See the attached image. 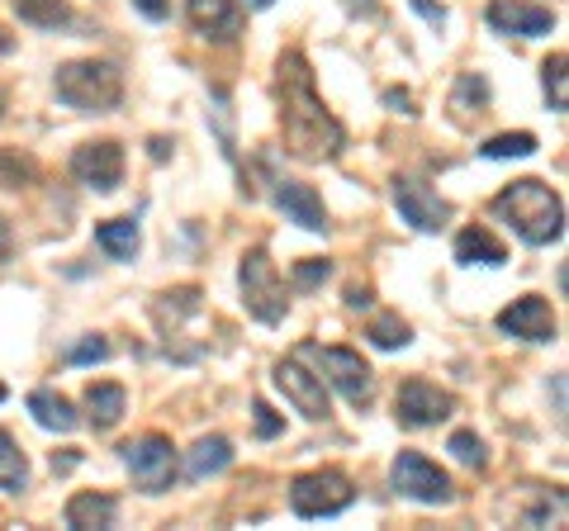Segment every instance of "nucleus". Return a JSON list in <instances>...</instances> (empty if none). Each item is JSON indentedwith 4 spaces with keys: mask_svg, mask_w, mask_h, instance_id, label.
<instances>
[{
    "mask_svg": "<svg viewBox=\"0 0 569 531\" xmlns=\"http://www.w3.org/2000/svg\"><path fill=\"white\" fill-rule=\"evenodd\" d=\"M71 176H77L81 186L100 190V194L119 190V181H123V148L119 143H86V148H77V157H71Z\"/></svg>",
    "mask_w": 569,
    "mask_h": 531,
    "instance_id": "9b49d317",
    "label": "nucleus"
},
{
    "mask_svg": "<svg viewBox=\"0 0 569 531\" xmlns=\"http://www.w3.org/2000/svg\"><path fill=\"white\" fill-rule=\"evenodd\" d=\"M413 10H418V14H422V20L432 24V29H441V24H447V10H441V6H432V0H413Z\"/></svg>",
    "mask_w": 569,
    "mask_h": 531,
    "instance_id": "72a5a7b5",
    "label": "nucleus"
},
{
    "mask_svg": "<svg viewBox=\"0 0 569 531\" xmlns=\"http://www.w3.org/2000/svg\"><path fill=\"white\" fill-rule=\"evenodd\" d=\"M498 328H503L508 338H522V342H550V338H556V313H550L546 299L527 294L512 309L498 313Z\"/></svg>",
    "mask_w": 569,
    "mask_h": 531,
    "instance_id": "ddd939ff",
    "label": "nucleus"
},
{
    "mask_svg": "<svg viewBox=\"0 0 569 531\" xmlns=\"http://www.w3.org/2000/svg\"><path fill=\"white\" fill-rule=\"evenodd\" d=\"M276 209L290 223L305 228V233H328V209L313 194V186H305V181H280L276 186Z\"/></svg>",
    "mask_w": 569,
    "mask_h": 531,
    "instance_id": "dca6fc26",
    "label": "nucleus"
},
{
    "mask_svg": "<svg viewBox=\"0 0 569 531\" xmlns=\"http://www.w3.org/2000/svg\"><path fill=\"white\" fill-rule=\"evenodd\" d=\"M228 465H233V441L204 437V441H194L190 455H186V480H209V474H219Z\"/></svg>",
    "mask_w": 569,
    "mask_h": 531,
    "instance_id": "f3484780",
    "label": "nucleus"
},
{
    "mask_svg": "<svg viewBox=\"0 0 569 531\" xmlns=\"http://www.w3.org/2000/svg\"><path fill=\"white\" fill-rule=\"evenodd\" d=\"M96 242H100L104 257L133 261L138 257V223L133 219H104V223H96Z\"/></svg>",
    "mask_w": 569,
    "mask_h": 531,
    "instance_id": "5701e85b",
    "label": "nucleus"
},
{
    "mask_svg": "<svg viewBox=\"0 0 569 531\" xmlns=\"http://www.w3.org/2000/svg\"><path fill=\"white\" fill-rule=\"evenodd\" d=\"M123 451V465L133 470V480L142 493H167L171 480H176V447L162 437V432H148V437H138L129 441V447H119Z\"/></svg>",
    "mask_w": 569,
    "mask_h": 531,
    "instance_id": "6e6552de",
    "label": "nucleus"
},
{
    "mask_svg": "<svg viewBox=\"0 0 569 531\" xmlns=\"http://www.w3.org/2000/svg\"><path fill=\"white\" fill-rule=\"evenodd\" d=\"M247 6H252V10H266V6H276V0H247Z\"/></svg>",
    "mask_w": 569,
    "mask_h": 531,
    "instance_id": "ea45409f",
    "label": "nucleus"
},
{
    "mask_svg": "<svg viewBox=\"0 0 569 531\" xmlns=\"http://www.w3.org/2000/svg\"><path fill=\"white\" fill-rule=\"evenodd\" d=\"M347 304H351V309H366V304H370V290H351Z\"/></svg>",
    "mask_w": 569,
    "mask_h": 531,
    "instance_id": "58836bf2",
    "label": "nucleus"
},
{
    "mask_svg": "<svg viewBox=\"0 0 569 531\" xmlns=\"http://www.w3.org/2000/svg\"><path fill=\"white\" fill-rule=\"evenodd\" d=\"M104 357H110V342H104V338H86L81 347L67 351L71 365H91V361H104Z\"/></svg>",
    "mask_w": 569,
    "mask_h": 531,
    "instance_id": "2f4dec72",
    "label": "nucleus"
},
{
    "mask_svg": "<svg viewBox=\"0 0 569 531\" xmlns=\"http://www.w3.org/2000/svg\"><path fill=\"white\" fill-rule=\"evenodd\" d=\"M342 6L351 14H366V20H376V14H380V0H342Z\"/></svg>",
    "mask_w": 569,
    "mask_h": 531,
    "instance_id": "c9c22d12",
    "label": "nucleus"
},
{
    "mask_svg": "<svg viewBox=\"0 0 569 531\" xmlns=\"http://www.w3.org/2000/svg\"><path fill=\"white\" fill-rule=\"evenodd\" d=\"M10 252H14V233H10V223L0 219V266L10 261Z\"/></svg>",
    "mask_w": 569,
    "mask_h": 531,
    "instance_id": "e433bc0d",
    "label": "nucleus"
},
{
    "mask_svg": "<svg viewBox=\"0 0 569 531\" xmlns=\"http://www.w3.org/2000/svg\"><path fill=\"white\" fill-rule=\"evenodd\" d=\"M356 499V489L342 470H313V474H299L290 484V508L295 518H337V512H347Z\"/></svg>",
    "mask_w": 569,
    "mask_h": 531,
    "instance_id": "39448f33",
    "label": "nucleus"
},
{
    "mask_svg": "<svg viewBox=\"0 0 569 531\" xmlns=\"http://www.w3.org/2000/svg\"><path fill=\"white\" fill-rule=\"evenodd\" d=\"M123 403H129V394H123L119 384H91L86 389V418H91L96 432L114 428V422L123 418Z\"/></svg>",
    "mask_w": 569,
    "mask_h": 531,
    "instance_id": "412c9836",
    "label": "nucleus"
},
{
    "mask_svg": "<svg viewBox=\"0 0 569 531\" xmlns=\"http://www.w3.org/2000/svg\"><path fill=\"white\" fill-rule=\"evenodd\" d=\"M305 357L318 361V370L328 375V384L342 389V399L356 403V409H370L376 399V370L361 361V351H347V347H313L305 342Z\"/></svg>",
    "mask_w": 569,
    "mask_h": 531,
    "instance_id": "20e7f679",
    "label": "nucleus"
},
{
    "mask_svg": "<svg viewBox=\"0 0 569 531\" xmlns=\"http://www.w3.org/2000/svg\"><path fill=\"white\" fill-rule=\"evenodd\" d=\"M451 110H456V123H475L479 114H489V81L479 72H466L451 91Z\"/></svg>",
    "mask_w": 569,
    "mask_h": 531,
    "instance_id": "4be33fe9",
    "label": "nucleus"
},
{
    "mask_svg": "<svg viewBox=\"0 0 569 531\" xmlns=\"http://www.w3.org/2000/svg\"><path fill=\"white\" fill-rule=\"evenodd\" d=\"M0 52H10V39H0Z\"/></svg>",
    "mask_w": 569,
    "mask_h": 531,
    "instance_id": "79ce46f5",
    "label": "nucleus"
},
{
    "mask_svg": "<svg viewBox=\"0 0 569 531\" xmlns=\"http://www.w3.org/2000/svg\"><path fill=\"white\" fill-rule=\"evenodd\" d=\"M52 91H58V100L67 104V110L110 114L123 100V77H119L114 62H67V67H58Z\"/></svg>",
    "mask_w": 569,
    "mask_h": 531,
    "instance_id": "7ed1b4c3",
    "label": "nucleus"
},
{
    "mask_svg": "<svg viewBox=\"0 0 569 531\" xmlns=\"http://www.w3.org/2000/svg\"><path fill=\"white\" fill-rule=\"evenodd\" d=\"M385 104H399L403 114H418L413 110V96H408V91H385Z\"/></svg>",
    "mask_w": 569,
    "mask_h": 531,
    "instance_id": "4c0bfd02",
    "label": "nucleus"
},
{
    "mask_svg": "<svg viewBox=\"0 0 569 531\" xmlns=\"http://www.w3.org/2000/svg\"><path fill=\"white\" fill-rule=\"evenodd\" d=\"M242 299H247V313L261 318V323H280L284 309H290V299H284V285H280V271H276V261L261 252H247L242 257Z\"/></svg>",
    "mask_w": 569,
    "mask_h": 531,
    "instance_id": "0eeeda50",
    "label": "nucleus"
},
{
    "mask_svg": "<svg viewBox=\"0 0 569 531\" xmlns=\"http://www.w3.org/2000/svg\"><path fill=\"white\" fill-rule=\"evenodd\" d=\"M0 489L6 493L29 489V460H24L20 441H14L10 432H0Z\"/></svg>",
    "mask_w": 569,
    "mask_h": 531,
    "instance_id": "393cba45",
    "label": "nucleus"
},
{
    "mask_svg": "<svg viewBox=\"0 0 569 531\" xmlns=\"http://www.w3.org/2000/svg\"><path fill=\"white\" fill-rule=\"evenodd\" d=\"M456 261L460 266H503L508 247L498 242L493 233H485V228H466V233L456 238Z\"/></svg>",
    "mask_w": 569,
    "mask_h": 531,
    "instance_id": "6ab92c4d",
    "label": "nucleus"
},
{
    "mask_svg": "<svg viewBox=\"0 0 569 531\" xmlns=\"http://www.w3.org/2000/svg\"><path fill=\"white\" fill-rule=\"evenodd\" d=\"M447 451H451V455L460 460V465H475V470H479V465H485V441H479L475 432H456Z\"/></svg>",
    "mask_w": 569,
    "mask_h": 531,
    "instance_id": "c756f323",
    "label": "nucleus"
},
{
    "mask_svg": "<svg viewBox=\"0 0 569 531\" xmlns=\"http://www.w3.org/2000/svg\"><path fill=\"white\" fill-rule=\"evenodd\" d=\"M194 309H200V290H194V285L171 290V294H162V304H157V323L171 328L176 318H181V313H194Z\"/></svg>",
    "mask_w": 569,
    "mask_h": 531,
    "instance_id": "bb28decb",
    "label": "nucleus"
},
{
    "mask_svg": "<svg viewBox=\"0 0 569 531\" xmlns=\"http://www.w3.org/2000/svg\"><path fill=\"white\" fill-rule=\"evenodd\" d=\"M186 14H190V29L200 33V39L233 43L242 33V10L233 6V0H190Z\"/></svg>",
    "mask_w": 569,
    "mask_h": 531,
    "instance_id": "2eb2a0df",
    "label": "nucleus"
},
{
    "mask_svg": "<svg viewBox=\"0 0 569 531\" xmlns=\"http://www.w3.org/2000/svg\"><path fill=\"white\" fill-rule=\"evenodd\" d=\"M0 119H6V91H0Z\"/></svg>",
    "mask_w": 569,
    "mask_h": 531,
    "instance_id": "a19ab883",
    "label": "nucleus"
},
{
    "mask_svg": "<svg viewBox=\"0 0 569 531\" xmlns=\"http://www.w3.org/2000/svg\"><path fill=\"white\" fill-rule=\"evenodd\" d=\"M14 14L33 29H71L77 24V14H71L62 0H14Z\"/></svg>",
    "mask_w": 569,
    "mask_h": 531,
    "instance_id": "b1692460",
    "label": "nucleus"
},
{
    "mask_svg": "<svg viewBox=\"0 0 569 531\" xmlns=\"http://www.w3.org/2000/svg\"><path fill=\"white\" fill-rule=\"evenodd\" d=\"M493 214L531 247H550L565 238V200L546 181H512L493 200Z\"/></svg>",
    "mask_w": 569,
    "mask_h": 531,
    "instance_id": "f03ea898",
    "label": "nucleus"
},
{
    "mask_svg": "<svg viewBox=\"0 0 569 531\" xmlns=\"http://www.w3.org/2000/svg\"><path fill=\"white\" fill-rule=\"evenodd\" d=\"M456 413V399L447 389L427 384V380H403L399 384V399H395V418L403 428H437V422H447Z\"/></svg>",
    "mask_w": 569,
    "mask_h": 531,
    "instance_id": "1a4fd4ad",
    "label": "nucleus"
},
{
    "mask_svg": "<svg viewBox=\"0 0 569 531\" xmlns=\"http://www.w3.org/2000/svg\"><path fill=\"white\" fill-rule=\"evenodd\" d=\"M252 413H257V432H261V437H276V432H280V418L271 413V403H261V399H257V403H252Z\"/></svg>",
    "mask_w": 569,
    "mask_h": 531,
    "instance_id": "473e14b6",
    "label": "nucleus"
},
{
    "mask_svg": "<svg viewBox=\"0 0 569 531\" xmlns=\"http://www.w3.org/2000/svg\"><path fill=\"white\" fill-rule=\"evenodd\" d=\"M395 209H399L403 223L418 228V233H437V228L451 219V204L437 200V194L427 190V186L408 181V176H395Z\"/></svg>",
    "mask_w": 569,
    "mask_h": 531,
    "instance_id": "9d476101",
    "label": "nucleus"
},
{
    "mask_svg": "<svg viewBox=\"0 0 569 531\" xmlns=\"http://www.w3.org/2000/svg\"><path fill=\"white\" fill-rule=\"evenodd\" d=\"M133 6H138L142 14H148V20H167V14H171L167 0H133Z\"/></svg>",
    "mask_w": 569,
    "mask_h": 531,
    "instance_id": "f704fd0d",
    "label": "nucleus"
},
{
    "mask_svg": "<svg viewBox=\"0 0 569 531\" xmlns=\"http://www.w3.org/2000/svg\"><path fill=\"white\" fill-rule=\"evenodd\" d=\"M479 152L493 157V162H498V157H531V152H537V138H531V133H498Z\"/></svg>",
    "mask_w": 569,
    "mask_h": 531,
    "instance_id": "cd10ccee",
    "label": "nucleus"
},
{
    "mask_svg": "<svg viewBox=\"0 0 569 531\" xmlns=\"http://www.w3.org/2000/svg\"><path fill=\"white\" fill-rule=\"evenodd\" d=\"M114 518H119V503L110 499V493H77V499L67 503V527H77V531L114 527Z\"/></svg>",
    "mask_w": 569,
    "mask_h": 531,
    "instance_id": "aec40b11",
    "label": "nucleus"
},
{
    "mask_svg": "<svg viewBox=\"0 0 569 531\" xmlns=\"http://www.w3.org/2000/svg\"><path fill=\"white\" fill-rule=\"evenodd\" d=\"M29 413L48 432H77V422H81L77 409H71L62 394H52V389H33V394H29Z\"/></svg>",
    "mask_w": 569,
    "mask_h": 531,
    "instance_id": "a211bd4d",
    "label": "nucleus"
},
{
    "mask_svg": "<svg viewBox=\"0 0 569 531\" xmlns=\"http://www.w3.org/2000/svg\"><path fill=\"white\" fill-rule=\"evenodd\" d=\"M280 133H284V148L305 157V162H332L347 143L342 123L328 114V104L313 91V72L305 52H284L280 58Z\"/></svg>",
    "mask_w": 569,
    "mask_h": 531,
    "instance_id": "f257e3e1",
    "label": "nucleus"
},
{
    "mask_svg": "<svg viewBox=\"0 0 569 531\" xmlns=\"http://www.w3.org/2000/svg\"><path fill=\"white\" fill-rule=\"evenodd\" d=\"M489 24L498 33H518V39H541V33L556 29V14L541 6H527V0H493Z\"/></svg>",
    "mask_w": 569,
    "mask_h": 531,
    "instance_id": "4468645a",
    "label": "nucleus"
},
{
    "mask_svg": "<svg viewBox=\"0 0 569 531\" xmlns=\"http://www.w3.org/2000/svg\"><path fill=\"white\" fill-rule=\"evenodd\" d=\"M389 484H395L403 499H413L422 508H447L451 503V480L437 460H427L422 451H399L395 465H389Z\"/></svg>",
    "mask_w": 569,
    "mask_h": 531,
    "instance_id": "423d86ee",
    "label": "nucleus"
},
{
    "mask_svg": "<svg viewBox=\"0 0 569 531\" xmlns=\"http://www.w3.org/2000/svg\"><path fill=\"white\" fill-rule=\"evenodd\" d=\"M276 384H280V394L295 403V413H305L309 422H323L332 409H328V389L318 375H309L299 361H280L276 365Z\"/></svg>",
    "mask_w": 569,
    "mask_h": 531,
    "instance_id": "f8f14e48",
    "label": "nucleus"
},
{
    "mask_svg": "<svg viewBox=\"0 0 569 531\" xmlns=\"http://www.w3.org/2000/svg\"><path fill=\"white\" fill-rule=\"evenodd\" d=\"M541 81H546V96H550V110H565L569 104V91H565V52H556V58H546L541 67Z\"/></svg>",
    "mask_w": 569,
    "mask_h": 531,
    "instance_id": "c85d7f7f",
    "label": "nucleus"
},
{
    "mask_svg": "<svg viewBox=\"0 0 569 531\" xmlns=\"http://www.w3.org/2000/svg\"><path fill=\"white\" fill-rule=\"evenodd\" d=\"M328 275H332V261H299V266H295V285H299V290L323 285Z\"/></svg>",
    "mask_w": 569,
    "mask_h": 531,
    "instance_id": "7c9ffc66",
    "label": "nucleus"
},
{
    "mask_svg": "<svg viewBox=\"0 0 569 531\" xmlns=\"http://www.w3.org/2000/svg\"><path fill=\"white\" fill-rule=\"evenodd\" d=\"M0 399H6V384H0Z\"/></svg>",
    "mask_w": 569,
    "mask_h": 531,
    "instance_id": "37998d69",
    "label": "nucleus"
},
{
    "mask_svg": "<svg viewBox=\"0 0 569 531\" xmlns=\"http://www.w3.org/2000/svg\"><path fill=\"white\" fill-rule=\"evenodd\" d=\"M366 338L376 342L380 351H399V347H408V342H413V328H408L399 313H380L376 323L366 328Z\"/></svg>",
    "mask_w": 569,
    "mask_h": 531,
    "instance_id": "a878e982",
    "label": "nucleus"
}]
</instances>
